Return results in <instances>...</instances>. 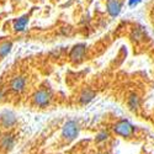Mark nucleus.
<instances>
[{
    "mask_svg": "<svg viewBox=\"0 0 154 154\" xmlns=\"http://www.w3.org/2000/svg\"><path fill=\"white\" fill-rule=\"evenodd\" d=\"M79 131H80L79 123L74 120H69L62 127V138L66 142H72V140H74L78 137Z\"/></svg>",
    "mask_w": 154,
    "mask_h": 154,
    "instance_id": "1",
    "label": "nucleus"
},
{
    "mask_svg": "<svg viewBox=\"0 0 154 154\" xmlns=\"http://www.w3.org/2000/svg\"><path fill=\"white\" fill-rule=\"evenodd\" d=\"M112 130L116 136H120L122 138H131L134 134V127L133 125L127 120H120L113 125Z\"/></svg>",
    "mask_w": 154,
    "mask_h": 154,
    "instance_id": "2",
    "label": "nucleus"
},
{
    "mask_svg": "<svg viewBox=\"0 0 154 154\" xmlns=\"http://www.w3.org/2000/svg\"><path fill=\"white\" fill-rule=\"evenodd\" d=\"M33 104L38 107H47L49 106L51 101H52V94L47 89H40L37 90L32 96Z\"/></svg>",
    "mask_w": 154,
    "mask_h": 154,
    "instance_id": "3",
    "label": "nucleus"
},
{
    "mask_svg": "<svg viewBox=\"0 0 154 154\" xmlns=\"http://www.w3.org/2000/svg\"><path fill=\"white\" fill-rule=\"evenodd\" d=\"M26 78L22 75H17V76H14L10 83H9V89L10 91L12 93H16V94H20L25 90V88H26Z\"/></svg>",
    "mask_w": 154,
    "mask_h": 154,
    "instance_id": "4",
    "label": "nucleus"
},
{
    "mask_svg": "<svg viewBox=\"0 0 154 154\" xmlns=\"http://www.w3.org/2000/svg\"><path fill=\"white\" fill-rule=\"evenodd\" d=\"M85 52H86V46L84 43H79L72 48L69 53V58L74 63H80L85 57Z\"/></svg>",
    "mask_w": 154,
    "mask_h": 154,
    "instance_id": "5",
    "label": "nucleus"
},
{
    "mask_svg": "<svg viewBox=\"0 0 154 154\" xmlns=\"http://www.w3.org/2000/svg\"><path fill=\"white\" fill-rule=\"evenodd\" d=\"M106 9H107V12L109 15L115 17L120 14V11L122 9V3L120 0H107L106 2Z\"/></svg>",
    "mask_w": 154,
    "mask_h": 154,
    "instance_id": "6",
    "label": "nucleus"
},
{
    "mask_svg": "<svg viewBox=\"0 0 154 154\" xmlns=\"http://www.w3.org/2000/svg\"><path fill=\"white\" fill-rule=\"evenodd\" d=\"M96 93L93 90V89H84V90L80 93L79 95V102L80 105H88L90 101L94 100Z\"/></svg>",
    "mask_w": 154,
    "mask_h": 154,
    "instance_id": "7",
    "label": "nucleus"
},
{
    "mask_svg": "<svg viewBox=\"0 0 154 154\" xmlns=\"http://www.w3.org/2000/svg\"><path fill=\"white\" fill-rule=\"evenodd\" d=\"M29 22V15H22L20 16L19 19L14 20V30L16 32H21L25 30V27H26V25Z\"/></svg>",
    "mask_w": 154,
    "mask_h": 154,
    "instance_id": "8",
    "label": "nucleus"
},
{
    "mask_svg": "<svg viewBox=\"0 0 154 154\" xmlns=\"http://www.w3.org/2000/svg\"><path fill=\"white\" fill-rule=\"evenodd\" d=\"M140 102H142L140 101V97L137 94H131L130 97H128V100H127V105H128V107H130V110L136 111L140 107Z\"/></svg>",
    "mask_w": 154,
    "mask_h": 154,
    "instance_id": "9",
    "label": "nucleus"
},
{
    "mask_svg": "<svg viewBox=\"0 0 154 154\" xmlns=\"http://www.w3.org/2000/svg\"><path fill=\"white\" fill-rule=\"evenodd\" d=\"M12 48L11 41H2L0 42V58H5Z\"/></svg>",
    "mask_w": 154,
    "mask_h": 154,
    "instance_id": "10",
    "label": "nucleus"
},
{
    "mask_svg": "<svg viewBox=\"0 0 154 154\" xmlns=\"http://www.w3.org/2000/svg\"><path fill=\"white\" fill-rule=\"evenodd\" d=\"M110 137V133L107 131H100L96 137H95V142L96 143H101V142H105V140H107Z\"/></svg>",
    "mask_w": 154,
    "mask_h": 154,
    "instance_id": "11",
    "label": "nucleus"
},
{
    "mask_svg": "<svg viewBox=\"0 0 154 154\" xmlns=\"http://www.w3.org/2000/svg\"><path fill=\"white\" fill-rule=\"evenodd\" d=\"M139 2H140V0H131V2H130V5H131V6H133L134 4H138Z\"/></svg>",
    "mask_w": 154,
    "mask_h": 154,
    "instance_id": "12",
    "label": "nucleus"
},
{
    "mask_svg": "<svg viewBox=\"0 0 154 154\" xmlns=\"http://www.w3.org/2000/svg\"><path fill=\"white\" fill-rule=\"evenodd\" d=\"M15 2H19V0H15Z\"/></svg>",
    "mask_w": 154,
    "mask_h": 154,
    "instance_id": "13",
    "label": "nucleus"
},
{
    "mask_svg": "<svg viewBox=\"0 0 154 154\" xmlns=\"http://www.w3.org/2000/svg\"><path fill=\"white\" fill-rule=\"evenodd\" d=\"M102 154H106V153H102Z\"/></svg>",
    "mask_w": 154,
    "mask_h": 154,
    "instance_id": "14",
    "label": "nucleus"
}]
</instances>
